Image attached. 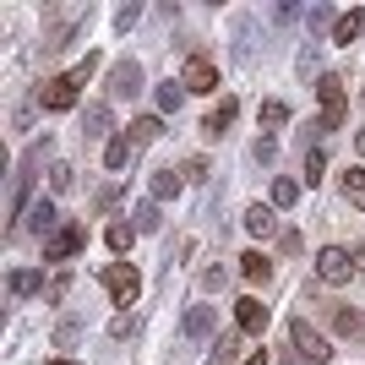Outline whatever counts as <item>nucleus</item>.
Returning <instances> with one entry per match:
<instances>
[{
    "mask_svg": "<svg viewBox=\"0 0 365 365\" xmlns=\"http://www.w3.org/2000/svg\"><path fill=\"white\" fill-rule=\"evenodd\" d=\"M317 98H322V120H317V131H338V125L349 120V98H344V76L322 71V76H317Z\"/></svg>",
    "mask_w": 365,
    "mask_h": 365,
    "instance_id": "f257e3e1",
    "label": "nucleus"
},
{
    "mask_svg": "<svg viewBox=\"0 0 365 365\" xmlns=\"http://www.w3.org/2000/svg\"><path fill=\"white\" fill-rule=\"evenodd\" d=\"M289 344H294V360H305V365L333 360V344H327V338H322L305 317H289Z\"/></svg>",
    "mask_w": 365,
    "mask_h": 365,
    "instance_id": "f03ea898",
    "label": "nucleus"
},
{
    "mask_svg": "<svg viewBox=\"0 0 365 365\" xmlns=\"http://www.w3.org/2000/svg\"><path fill=\"white\" fill-rule=\"evenodd\" d=\"M311 267H317L322 284H349V278L360 273V267H354V251H344V245H322Z\"/></svg>",
    "mask_w": 365,
    "mask_h": 365,
    "instance_id": "7ed1b4c3",
    "label": "nucleus"
},
{
    "mask_svg": "<svg viewBox=\"0 0 365 365\" xmlns=\"http://www.w3.org/2000/svg\"><path fill=\"white\" fill-rule=\"evenodd\" d=\"M109 289V300L115 305H137V294H142V273L131 267V262H115V267H104V278H98Z\"/></svg>",
    "mask_w": 365,
    "mask_h": 365,
    "instance_id": "20e7f679",
    "label": "nucleus"
},
{
    "mask_svg": "<svg viewBox=\"0 0 365 365\" xmlns=\"http://www.w3.org/2000/svg\"><path fill=\"white\" fill-rule=\"evenodd\" d=\"M180 88H185V93H213V88H218V66L207 61V55H185Z\"/></svg>",
    "mask_w": 365,
    "mask_h": 365,
    "instance_id": "39448f33",
    "label": "nucleus"
},
{
    "mask_svg": "<svg viewBox=\"0 0 365 365\" xmlns=\"http://www.w3.org/2000/svg\"><path fill=\"white\" fill-rule=\"evenodd\" d=\"M82 245H88V229H82V224H61L44 240V262H66V257H76Z\"/></svg>",
    "mask_w": 365,
    "mask_h": 365,
    "instance_id": "423d86ee",
    "label": "nucleus"
},
{
    "mask_svg": "<svg viewBox=\"0 0 365 365\" xmlns=\"http://www.w3.org/2000/svg\"><path fill=\"white\" fill-rule=\"evenodd\" d=\"M49 153V137L38 142V148H28L22 153V164H16V191H11V213H22L28 207V191H33V169H38V158Z\"/></svg>",
    "mask_w": 365,
    "mask_h": 365,
    "instance_id": "0eeeda50",
    "label": "nucleus"
},
{
    "mask_svg": "<svg viewBox=\"0 0 365 365\" xmlns=\"http://www.w3.org/2000/svg\"><path fill=\"white\" fill-rule=\"evenodd\" d=\"M142 93V66L137 61H115L109 66V98H137Z\"/></svg>",
    "mask_w": 365,
    "mask_h": 365,
    "instance_id": "6e6552de",
    "label": "nucleus"
},
{
    "mask_svg": "<svg viewBox=\"0 0 365 365\" xmlns=\"http://www.w3.org/2000/svg\"><path fill=\"white\" fill-rule=\"evenodd\" d=\"M38 104H44V109H55V115L76 109V82H71V76H49L44 88H38Z\"/></svg>",
    "mask_w": 365,
    "mask_h": 365,
    "instance_id": "1a4fd4ad",
    "label": "nucleus"
},
{
    "mask_svg": "<svg viewBox=\"0 0 365 365\" xmlns=\"http://www.w3.org/2000/svg\"><path fill=\"white\" fill-rule=\"evenodd\" d=\"M267 317H273V311H267V305H262L257 294L235 300V327H240V333H262V327H267Z\"/></svg>",
    "mask_w": 365,
    "mask_h": 365,
    "instance_id": "9d476101",
    "label": "nucleus"
},
{
    "mask_svg": "<svg viewBox=\"0 0 365 365\" xmlns=\"http://www.w3.org/2000/svg\"><path fill=\"white\" fill-rule=\"evenodd\" d=\"M333 327H338V338L365 344V311L360 305H333Z\"/></svg>",
    "mask_w": 365,
    "mask_h": 365,
    "instance_id": "9b49d317",
    "label": "nucleus"
},
{
    "mask_svg": "<svg viewBox=\"0 0 365 365\" xmlns=\"http://www.w3.org/2000/svg\"><path fill=\"white\" fill-rule=\"evenodd\" d=\"M28 229H33V235H38V240H49V235H55V229H61V213H55V202H33V207H28Z\"/></svg>",
    "mask_w": 365,
    "mask_h": 365,
    "instance_id": "f8f14e48",
    "label": "nucleus"
},
{
    "mask_svg": "<svg viewBox=\"0 0 365 365\" xmlns=\"http://www.w3.org/2000/svg\"><path fill=\"white\" fill-rule=\"evenodd\" d=\"M213 322H218L213 305H191V311H185V327H180V333H185V338H213Z\"/></svg>",
    "mask_w": 365,
    "mask_h": 365,
    "instance_id": "ddd939ff",
    "label": "nucleus"
},
{
    "mask_svg": "<svg viewBox=\"0 0 365 365\" xmlns=\"http://www.w3.org/2000/svg\"><path fill=\"white\" fill-rule=\"evenodd\" d=\"M207 365H240V327H235V333H224V338H213Z\"/></svg>",
    "mask_w": 365,
    "mask_h": 365,
    "instance_id": "4468645a",
    "label": "nucleus"
},
{
    "mask_svg": "<svg viewBox=\"0 0 365 365\" xmlns=\"http://www.w3.org/2000/svg\"><path fill=\"white\" fill-rule=\"evenodd\" d=\"M240 273L251 278V284H267V278H273V257H267V251H245V257H240Z\"/></svg>",
    "mask_w": 365,
    "mask_h": 365,
    "instance_id": "2eb2a0df",
    "label": "nucleus"
},
{
    "mask_svg": "<svg viewBox=\"0 0 365 365\" xmlns=\"http://www.w3.org/2000/svg\"><path fill=\"white\" fill-rule=\"evenodd\" d=\"M125 137H131V148H148V142L164 137V120H158V115H142V120H131V131H125Z\"/></svg>",
    "mask_w": 365,
    "mask_h": 365,
    "instance_id": "dca6fc26",
    "label": "nucleus"
},
{
    "mask_svg": "<svg viewBox=\"0 0 365 365\" xmlns=\"http://www.w3.org/2000/svg\"><path fill=\"white\" fill-rule=\"evenodd\" d=\"M229 125H235V98H224V104H218L213 109V115H207V120H202V137H224V131H229Z\"/></svg>",
    "mask_w": 365,
    "mask_h": 365,
    "instance_id": "f3484780",
    "label": "nucleus"
},
{
    "mask_svg": "<svg viewBox=\"0 0 365 365\" xmlns=\"http://www.w3.org/2000/svg\"><path fill=\"white\" fill-rule=\"evenodd\" d=\"M245 229H251L257 240H267V235H273V229H278V213H273V207H262V202H257V207H245Z\"/></svg>",
    "mask_w": 365,
    "mask_h": 365,
    "instance_id": "a211bd4d",
    "label": "nucleus"
},
{
    "mask_svg": "<svg viewBox=\"0 0 365 365\" xmlns=\"http://www.w3.org/2000/svg\"><path fill=\"white\" fill-rule=\"evenodd\" d=\"M360 33H365V6H360V11H344V16H338V28H333V44H354Z\"/></svg>",
    "mask_w": 365,
    "mask_h": 365,
    "instance_id": "6ab92c4d",
    "label": "nucleus"
},
{
    "mask_svg": "<svg viewBox=\"0 0 365 365\" xmlns=\"http://www.w3.org/2000/svg\"><path fill=\"white\" fill-rule=\"evenodd\" d=\"M180 185H185V175H175V169H158V175H153V202H169V197H180Z\"/></svg>",
    "mask_w": 365,
    "mask_h": 365,
    "instance_id": "aec40b11",
    "label": "nucleus"
},
{
    "mask_svg": "<svg viewBox=\"0 0 365 365\" xmlns=\"http://www.w3.org/2000/svg\"><path fill=\"white\" fill-rule=\"evenodd\" d=\"M131 153H137V148H131V137H109L104 164H109V169H125V164H131Z\"/></svg>",
    "mask_w": 365,
    "mask_h": 365,
    "instance_id": "412c9836",
    "label": "nucleus"
},
{
    "mask_svg": "<svg viewBox=\"0 0 365 365\" xmlns=\"http://www.w3.org/2000/svg\"><path fill=\"white\" fill-rule=\"evenodd\" d=\"M344 202L365 213V169H349V175H344Z\"/></svg>",
    "mask_w": 365,
    "mask_h": 365,
    "instance_id": "4be33fe9",
    "label": "nucleus"
},
{
    "mask_svg": "<svg viewBox=\"0 0 365 365\" xmlns=\"http://www.w3.org/2000/svg\"><path fill=\"white\" fill-rule=\"evenodd\" d=\"M109 251H115V257H125V251H131V240H137V224H109Z\"/></svg>",
    "mask_w": 365,
    "mask_h": 365,
    "instance_id": "5701e85b",
    "label": "nucleus"
},
{
    "mask_svg": "<svg viewBox=\"0 0 365 365\" xmlns=\"http://www.w3.org/2000/svg\"><path fill=\"white\" fill-rule=\"evenodd\" d=\"M82 137H109V109H104V104H93V109H88V120H82Z\"/></svg>",
    "mask_w": 365,
    "mask_h": 365,
    "instance_id": "b1692460",
    "label": "nucleus"
},
{
    "mask_svg": "<svg viewBox=\"0 0 365 365\" xmlns=\"http://www.w3.org/2000/svg\"><path fill=\"white\" fill-rule=\"evenodd\" d=\"M284 120H289V104H284V98H267V104H262V125H267V131H278Z\"/></svg>",
    "mask_w": 365,
    "mask_h": 365,
    "instance_id": "393cba45",
    "label": "nucleus"
},
{
    "mask_svg": "<svg viewBox=\"0 0 365 365\" xmlns=\"http://www.w3.org/2000/svg\"><path fill=\"white\" fill-rule=\"evenodd\" d=\"M180 98H185V88L175 82V76H169L164 88H158V109H164V115H175V109H180Z\"/></svg>",
    "mask_w": 365,
    "mask_h": 365,
    "instance_id": "a878e982",
    "label": "nucleus"
},
{
    "mask_svg": "<svg viewBox=\"0 0 365 365\" xmlns=\"http://www.w3.org/2000/svg\"><path fill=\"white\" fill-rule=\"evenodd\" d=\"M300 197V180H273V207H294Z\"/></svg>",
    "mask_w": 365,
    "mask_h": 365,
    "instance_id": "bb28decb",
    "label": "nucleus"
},
{
    "mask_svg": "<svg viewBox=\"0 0 365 365\" xmlns=\"http://www.w3.org/2000/svg\"><path fill=\"white\" fill-rule=\"evenodd\" d=\"M158 224H164V218H158V207H153V202H142V207H137V235H153Z\"/></svg>",
    "mask_w": 365,
    "mask_h": 365,
    "instance_id": "cd10ccee",
    "label": "nucleus"
},
{
    "mask_svg": "<svg viewBox=\"0 0 365 365\" xmlns=\"http://www.w3.org/2000/svg\"><path fill=\"white\" fill-rule=\"evenodd\" d=\"M322 169H327V158H322V148H311V153H305V185H317Z\"/></svg>",
    "mask_w": 365,
    "mask_h": 365,
    "instance_id": "c85d7f7f",
    "label": "nucleus"
},
{
    "mask_svg": "<svg viewBox=\"0 0 365 365\" xmlns=\"http://www.w3.org/2000/svg\"><path fill=\"white\" fill-rule=\"evenodd\" d=\"M71 180H76L71 164H55V169H49V185H55V191H71Z\"/></svg>",
    "mask_w": 365,
    "mask_h": 365,
    "instance_id": "c756f323",
    "label": "nucleus"
},
{
    "mask_svg": "<svg viewBox=\"0 0 365 365\" xmlns=\"http://www.w3.org/2000/svg\"><path fill=\"white\" fill-rule=\"evenodd\" d=\"M11 294H38V273H11Z\"/></svg>",
    "mask_w": 365,
    "mask_h": 365,
    "instance_id": "7c9ffc66",
    "label": "nucleus"
},
{
    "mask_svg": "<svg viewBox=\"0 0 365 365\" xmlns=\"http://www.w3.org/2000/svg\"><path fill=\"white\" fill-rule=\"evenodd\" d=\"M109 333H115V338H131V333H137V317H131V311H120V317L109 322Z\"/></svg>",
    "mask_w": 365,
    "mask_h": 365,
    "instance_id": "2f4dec72",
    "label": "nucleus"
},
{
    "mask_svg": "<svg viewBox=\"0 0 365 365\" xmlns=\"http://www.w3.org/2000/svg\"><path fill=\"white\" fill-rule=\"evenodd\" d=\"M93 66H98V55H88V61H76V66H71V71H66V76H71L76 88H82V82H88V76H93Z\"/></svg>",
    "mask_w": 365,
    "mask_h": 365,
    "instance_id": "473e14b6",
    "label": "nucleus"
},
{
    "mask_svg": "<svg viewBox=\"0 0 365 365\" xmlns=\"http://www.w3.org/2000/svg\"><path fill=\"white\" fill-rule=\"evenodd\" d=\"M278 245H284V257H300V229H284V235H278Z\"/></svg>",
    "mask_w": 365,
    "mask_h": 365,
    "instance_id": "72a5a7b5",
    "label": "nucleus"
},
{
    "mask_svg": "<svg viewBox=\"0 0 365 365\" xmlns=\"http://www.w3.org/2000/svg\"><path fill=\"white\" fill-rule=\"evenodd\" d=\"M76 338H82V327H76V322H61V333H55V344H61V349H71Z\"/></svg>",
    "mask_w": 365,
    "mask_h": 365,
    "instance_id": "f704fd0d",
    "label": "nucleus"
},
{
    "mask_svg": "<svg viewBox=\"0 0 365 365\" xmlns=\"http://www.w3.org/2000/svg\"><path fill=\"white\" fill-rule=\"evenodd\" d=\"M180 175H185V180H207V164H202V158H185Z\"/></svg>",
    "mask_w": 365,
    "mask_h": 365,
    "instance_id": "c9c22d12",
    "label": "nucleus"
},
{
    "mask_svg": "<svg viewBox=\"0 0 365 365\" xmlns=\"http://www.w3.org/2000/svg\"><path fill=\"white\" fill-rule=\"evenodd\" d=\"M137 16H142V6H120V11H115V28H131Z\"/></svg>",
    "mask_w": 365,
    "mask_h": 365,
    "instance_id": "e433bc0d",
    "label": "nucleus"
},
{
    "mask_svg": "<svg viewBox=\"0 0 365 365\" xmlns=\"http://www.w3.org/2000/svg\"><path fill=\"white\" fill-rule=\"evenodd\" d=\"M273 153H278L273 137H262V142H257V164H273Z\"/></svg>",
    "mask_w": 365,
    "mask_h": 365,
    "instance_id": "4c0bfd02",
    "label": "nucleus"
},
{
    "mask_svg": "<svg viewBox=\"0 0 365 365\" xmlns=\"http://www.w3.org/2000/svg\"><path fill=\"white\" fill-rule=\"evenodd\" d=\"M245 365H267V349H257V354H251V360H245Z\"/></svg>",
    "mask_w": 365,
    "mask_h": 365,
    "instance_id": "58836bf2",
    "label": "nucleus"
},
{
    "mask_svg": "<svg viewBox=\"0 0 365 365\" xmlns=\"http://www.w3.org/2000/svg\"><path fill=\"white\" fill-rule=\"evenodd\" d=\"M49 365H76V360H66V354H61V360H49Z\"/></svg>",
    "mask_w": 365,
    "mask_h": 365,
    "instance_id": "ea45409f",
    "label": "nucleus"
},
{
    "mask_svg": "<svg viewBox=\"0 0 365 365\" xmlns=\"http://www.w3.org/2000/svg\"><path fill=\"white\" fill-rule=\"evenodd\" d=\"M360 158H365V131H360Z\"/></svg>",
    "mask_w": 365,
    "mask_h": 365,
    "instance_id": "a19ab883",
    "label": "nucleus"
},
{
    "mask_svg": "<svg viewBox=\"0 0 365 365\" xmlns=\"http://www.w3.org/2000/svg\"><path fill=\"white\" fill-rule=\"evenodd\" d=\"M289 365H305V360H289Z\"/></svg>",
    "mask_w": 365,
    "mask_h": 365,
    "instance_id": "79ce46f5",
    "label": "nucleus"
},
{
    "mask_svg": "<svg viewBox=\"0 0 365 365\" xmlns=\"http://www.w3.org/2000/svg\"><path fill=\"white\" fill-rule=\"evenodd\" d=\"M360 98H365V93H360Z\"/></svg>",
    "mask_w": 365,
    "mask_h": 365,
    "instance_id": "37998d69",
    "label": "nucleus"
}]
</instances>
